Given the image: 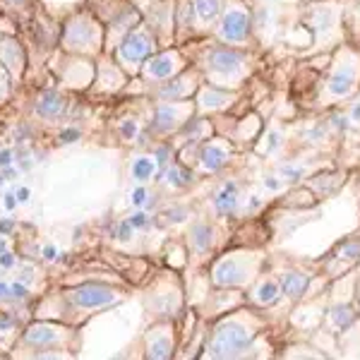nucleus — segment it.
Returning a JSON list of instances; mask_svg holds the SVG:
<instances>
[{"label":"nucleus","mask_w":360,"mask_h":360,"mask_svg":"<svg viewBox=\"0 0 360 360\" xmlns=\"http://www.w3.org/2000/svg\"><path fill=\"white\" fill-rule=\"evenodd\" d=\"M257 336V329L245 324L243 319L231 317L214 329L212 344H209V356L212 358H236L252 344Z\"/></svg>","instance_id":"obj_1"},{"label":"nucleus","mask_w":360,"mask_h":360,"mask_svg":"<svg viewBox=\"0 0 360 360\" xmlns=\"http://www.w3.org/2000/svg\"><path fill=\"white\" fill-rule=\"evenodd\" d=\"M245 56L233 49H214L207 56V72L217 84H236L245 75Z\"/></svg>","instance_id":"obj_2"},{"label":"nucleus","mask_w":360,"mask_h":360,"mask_svg":"<svg viewBox=\"0 0 360 360\" xmlns=\"http://www.w3.org/2000/svg\"><path fill=\"white\" fill-rule=\"evenodd\" d=\"M255 271V257H245V255L236 252L231 257L219 259L214 266V283L217 286H240L245 283Z\"/></svg>","instance_id":"obj_3"},{"label":"nucleus","mask_w":360,"mask_h":360,"mask_svg":"<svg viewBox=\"0 0 360 360\" xmlns=\"http://www.w3.org/2000/svg\"><path fill=\"white\" fill-rule=\"evenodd\" d=\"M358 82V58L356 56H344L336 63L332 77L327 82V96L329 98H346L353 94Z\"/></svg>","instance_id":"obj_4"},{"label":"nucleus","mask_w":360,"mask_h":360,"mask_svg":"<svg viewBox=\"0 0 360 360\" xmlns=\"http://www.w3.org/2000/svg\"><path fill=\"white\" fill-rule=\"evenodd\" d=\"M250 29H252V17L240 5H231L219 22V39L229 44H240L248 39Z\"/></svg>","instance_id":"obj_5"},{"label":"nucleus","mask_w":360,"mask_h":360,"mask_svg":"<svg viewBox=\"0 0 360 360\" xmlns=\"http://www.w3.org/2000/svg\"><path fill=\"white\" fill-rule=\"evenodd\" d=\"M68 298L72 305L84 307V310H96V307H106L113 305L120 300V295L108 286H101V283H84V286H77L72 291H68Z\"/></svg>","instance_id":"obj_6"},{"label":"nucleus","mask_w":360,"mask_h":360,"mask_svg":"<svg viewBox=\"0 0 360 360\" xmlns=\"http://www.w3.org/2000/svg\"><path fill=\"white\" fill-rule=\"evenodd\" d=\"M154 41L147 32L137 29V32H127L123 44L118 46V58L125 63V65H137V63L147 60L152 56Z\"/></svg>","instance_id":"obj_7"},{"label":"nucleus","mask_w":360,"mask_h":360,"mask_svg":"<svg viewBox=\"0 0 360 360\" xmlns=\"http://www.w3.org/2000/svg\"><path fill=\"white\" fill-rule=\"evenodd\" d=\"M65 44L70 49L77 51H89L98 44V29L94 22H89L86 17H77L68 25L65 32Z\"/></svg>","instance_id":"obj_8"},{"label":"nucleus","mask_w":360,"mask_h":360,"mask_svg":"<svg viewBox=\"0 0 360 360\" xmlns=\"http://www.w3.org/2000/svg\"><path fill=\"white\" fill-rule=\"evenodd\" d=\"M188 115H190V106L188 103H161L159 108H156V113H154V120H152V125H154V130L156 132H173V130H178L183 123H188Z\"/></svg>","instance_id":"obj_9"},{"label":"nucleus","mask_w":360,"mask_h":360,"mask_svg":"<svg viewBox=\"0 0 360 360\" xmlns=\"http://www.w3.org/2000/svg\"><path fill=\"white\" fill-rule=\"evenodd\" d=\"M180 65H183V58H180L176 51H166V53L149 58L147 65H144V77L147 79H168L178 72Z\"/></svg>","instance_id":"obj_10"},{"label":"nucleus","mask_w":360,"mask_h":360,"mask_svg":"<svg viewBox=\"0 0 360 360\" xmlns=\"http://www.w3.org/2000/svg\"><path fill=\"white\" fill-rule=\"evenodd\" d=\"M214 207L221 217H233L240 207V190H238V183L229 180L219 188V193L214 195Z\"/></svg>","instance_id":"obj_11"},{"label":"nucleus","mask_w":360,"mask_h":360,"mask_svg":"<svg viewBox=\"0 0 360 360\" xmlns=\"http://www.w3.org/2000/svg\"><path fill=\"white\" fill-rule=\"evenodd\" d=\"M25 341L29 346H39V348L56 346L63 341V329L51 327V324H32L25 332Z\"/></svg>","instance_id":"obj_12"},{"label":"nucleus","mask_w":360,"mask_h":360,"mask_svg":"<svg viewBox=\"0 0 360 360\" xmlns=\"http://www.w3.org/2000/svg\"><path fill=\"white\" fill-rule=\"evenodd\" d=\"M173 353V334L168 327H154L147 336V356L168 358Z\"/></svg>","instance_id":"obj_13"},{"label":"nucleus","mask_w":360,"mask_h":360,"mask_svg":"<svg viewBox=\"0 0 360 360\" xmlns=\"http://www.w3.org/2000/svg\"><path fill=\"white\" fill-rule=\"evenodd\" d=\"M226 161H229V149L221 147V144L209 142V144H205V147H202V152H200V166H202V171L217 173V171H221V168L226 166Z\"/></svg>","instance_id":"obj_14"},{"label":"nucleus","mask_w":360,"mask_h":360,"mask_svg":"<svg viewBox=\"0 0 360 360\" xmlns=\"http://www.w3.org/2000/svg\"><path fill=\"white\" fill-rule=\"evenodd\" d=\"M195 91V77H168V82H161L159 98L161 101H176Z\"/></svg>","instance_id":"obj_15"},{"label":"nucleus","mask_w":360,"mask_h":360,"mask_svg":"<svg viewBox=\"0 0 360 360\" xmlns=\"http://www.w3.org/2000/svg\"><path fill=\"white\" fill-rule=\"evenodd\" d=\"M236 98L233 91H224V89H217V86H207V89L200 91L197 96V106L202 111H219V108H226L231 101Z\"/></svg>","instance_id":"obj_16"},{"label":"nucleus","mask_w":360,"mask_h":360,"mask_svg":"<svg viewBox=\"0 0 360 360\" xmlns=\"http://www.w3.org/2000/svg\"><path fill=\"white\" fill-rule=\"evenodd\" d=\"M63 108H65V98H63L58 91H44L41 96H39L37 106H34V111L37 115H41V118H58V115L63 113Z\"/></svg>","instance_id":"obj_17"},{"label":"nucleus","mask_w":360,"mask_h":360,"mask_svg":"<svg viewBox=\"0 0 360 360\" xmlns=\"http://www.w3.org/2000/svg\"><path fill=\"white\" fill-rule=\"evenodd\" d=\"M307 283H310V276L303 271H286L281 276V293H286L291 300H298L307 291Z\"/></svg>","instance_id":"obj_18"},{"label":"nucleus","mask_w":360,"mask_h":360,"mask_svg":"<svg viewBox=\"0 0 360 360\" xmlns=\"http://www.w3.org/2000/svg\"><path fill=\"white\" fill-rule=\"evenodd\" d=\"M278 295H281V286H278L274 278H264V281H259L257 286H255L252 300H255V303H257L259 307H269V305H274V303H276Z\"/></svg>","instance_id":"obj_19"},{"label":"nucleus","mask_w":360,"mask_h":360,"mask_svg":"<svg viewBox=\"0 0 360 360\" xmlns=\"http://www.w3.org/2000/svg\"><path fill=\"white\" fill-rule=\"evenodd\" d=\"M22 60H25V58H22V51L15 39L0 37V65H5L8 70H20Z\"/></svg>","instance_id":"obj_20"},{"label":"nucleus","mask_w":360,"mask_h":360,"mask_svg":"<svg viewBox=\"0 0 360 360\" xmlns=\"http://www.w3.org/2000/svg\"><path fill=\"white\" fill-rule=\"evenodd\" d=\"M156 168H159V161L156 156H137L130 166V176L135 183H147L156 176Z\"/></svg>","instance_id":"obj_21"},{"label":"nucleus","mask_w":360,"mask_h":360,"mask_svg":"<svg viewBox=\"0 0 360 360\" xmlns=\"http://www.w3.org/2000/svg\"><path fill=\"white\" fill-rule=\"evenodd\" d=\"M212 243H214V231L209 224L200 221L190 229V245H193V250L197 255H205L207 250L212 248Z\"/></svg>","instance_id":"obj_22"},{"label":"nucleus","mask_w":360,"mask_h":360,"mask_svg":"<svg viewBox=\"0 0 360 360\" xmlns=\"http://www.w3.org/2000/svg\"><path fill=\"white\" fill-rule=\"evenodd\" d=\"M195 3V10H197V17L202 22H214L221 13V0H193Z\"/></svg>","instance_id":"obj_23"},{"label":"nucleus","mask_w":360,"mask_h":360,"mask_svg":"<svg viewBox=\"0 0 360 360\" xmlns=\"http://www.w3.org/2000/svg\"><path fill=\"white\" fill-rule=\"evenodd\" d=\"M164 180H166V185H171V188H188V185L193 183V176H190V171H185V168L168 166L164 173Z\"/></svg>","instance_id":"obj_24"},{"label":"nucleus","mask_w":360,"mask_h":360,"mask_svg":"<svg viewBox=\"0 0 360 360\" xmlns=\"http://www.w3.org/2000/svg\"><path fill=\"white\" fill-rule=\"evenodd\" d=\"M353 319H356V312H353L348 305H339V307H334V310H332V322H334L336 329H341V332L351 327Z\"/></svg>","instance_id":"obj_25"},{"label":"nucleus","mask_w":360,"mask_h":360,"mask_svg":"<svg viewBox=\"0 0 360 360\" xmlns=\"http://www.w3.org/2000/svg\"><path fill=\"white\" fill-rule=\"evenodd\" d=\"M303 166H293V164H283L278 166V178L283 180V183H295V180L303 178Z\"/></svg>","instance_id":"obj_26"},{"label":"nucleus","mask_w":360,"mask_h":360,"mask_svg":"<svg viewBox=\"0 0 360 360\" xmlns=\"http://www.w3.org/2000/svg\"><path fill=\"white\" fill-rule=\"evenodd\" d=\"M336 259H348V262H356L360 259V243H346L336 250Z\"/></svg>","instance_id":"obj_27"},{"label":"nucleus","mask_w":360,"mask_h":360,"mask_svg":"<svg viewBox=\"0 0 360 360\" xmlns=\"http://www.w3.org/2000/svg\"><path fill=\"white\" fill-rule=\"evenodd\" d=\"M207 130H209V127L202 123V120H188V125H185V137L193 139V142H195V139L205 137Z\"/></svg>","instance_id":"obj_28"},{"label":"nucleus","mask_w":360,"mask_h":360,"mask_svg":"<svg viewBox=\"0 0 360 360\" xmlns=\"http://www.w3.org/2000/svg\"><path fill=\"white\" fill-rule=\"evenodd\" d=\"M281 142H283V139H281V132H278V130H271L269 135H266V142L262 144V149H259V152H262V154H274L276 149L281 147Z\"/></svg>","instance_id":"obj_29"},{"label":"nucleus","mask_w":360,"mask_h":360,"mask_svg":"<svg viewBox=\"0 0 360 360\" xmlns=\"http://www.w3.org/2000/svg\"><path fill=\"white\" fill-rule=\"evenodd\" d=\"M149 197H152V195L147 193V188H137L135 193H132L130 202H132L135 207H152V205H154V200H149Z\"/></svg>","instance_id":"obj_30"},{"label":"nucleus","mask_w":360,"mask_h":360,"mask_svg":"<svg viewBox=\"0 0 360 360\" xmlns=\"http://www.w3.org/2000/svg\"><path fill=\"white\" fill-rule=\"evenodd\" d=\"M166 221L168 224H180V221H185V217H188V209L185 207H171V209H166Z\"/></svg>","instance_id":"obj_31"},{"label":"nucleus","mask_w":360,"mask_h":360,"mask_svg":"<svg viewBox=\"0 0 360 360\" xmlns=\"http://www.w3.org/2000/svg\"><path fill=\"white\" fill-rule=\"evenodd\" d=\"M132 233H135V226L130 224V219L123 221V224H118V229H115V238H118V240H123V243L130 240Z\"/></svg>","instance_id":"obj_32"},{"label":"nucleus","mask_w":360,"mask_h":360,"mask_svg":"<svg viewBox=\"0 0 360 360\" xmlns=\"http://www.w3.org/2000/svg\"><path fill=\"white\" fill-rule=\"evenodd\" d=\"M120 135H123V139H135L137 137V120L135 118L123 120V125H120Z\"/></svg>","instance_id":"obj_33"},{"label":"nucleus","mask_w":360,"mask_h":360,"mask_svg":"<svg viewBox=\"0 0 360 360\" xmlns=\"http://www.w3.org/2000/svg\"><path fill=\"white\" fill-rule=\"evenodd\" d=\"M27 295H29V288H27L22 281H17V283H13V286H10V295H8V298H13V300H25Z\"/></svg>","instance_id":"obj_34"},{"label":"nucleus","mask_w":360,"mask_h":360,"mask_svg":"<svg viewBox=\"0 0 360 360\" xmlns=\"http://www.w3.org/2000/svg\"><path fill=\"white\" fill-rule=\"evenodd\" d=\"M130 224L135 226V229H147V226H149V217L144 212H137V214H132V217H130Z\"/></svg>","instance_id":"obj_35"},{"label":"nucleus","mask_w":360,"mask_h":360,"mask_svg":"<svg viewBox=\"0 0 360 360\" xmlns=\"http://www.w3.org/2000/svg\"><path fill=\"white\" fill-rule=\"evenodd\" d=\"M8 91H10V77L5 72V65H0V98L8 96Z\"/></svg>","instance_id":"obj_36"},{"label":"nucleus","mask_w":360,"mask_h":360,"mask_svg":"<svg viewBox=\"0 0 360 360\" xmlns=\"http://www.w3.org/2000/svg\"><path fill=\"white\" fill-rule=\"evenodd\" d=\"M77 139H79V130H72V127H68V130L60 135V142H63V144L77 142Z\"/></svg>","instance_id":"obj_37"},{"label":"nucleus","mask_w":360,"mask_h":360,"mask_svg":"<svg viewBox=\"0 0 360 360\" xmlns=\"http://www.w3.org/2000/svg\"><path fill=\"white\" fill-rule=\"evenodd\" d=\"M264 185H266L269 190H281L286 183H283L281 178H276V176H266V178H264Z\"/></svg>","instance_id":"obj_38"},{"label":"nucleus","mask_w":360,"mask_h":360,"mask_svg":"<svg viewBox=\"0 0 360 360\" xmlns=\"http://www.w3.org/2000/svg\"><path fill=\"white\" fill-rule=\"evenodd\" d=\"M15 154L10 152V149H0V168H8L10 164H13Z\"/></svg>","instance_id":"obj_39"},{"label":"nucleus","mask_w":360,"mask_h":360,"mask_svg":"<svg viewBox=\"0 0 360 360\" xmlns=\"http://www.w3.org/2000/svg\"><path fill=\"white\" fill-rule=\"evenodd\" d=\"M0 266H5V269L15 266V255H10L8 250H5V252H0Z\"/></svg>","instance_id":"obj_40"},{"label":"nucleus","mask_w":360,"mask_h":360,"mask_svg":"<svg viewBox=\"0 0 360 360\" xmlns=\"http://www.w3.org/2000/svg\"><path fill=\"white\" fill-rule=\"evenodd\" d=\"M15 327V317L10 315H0V332H8V329Z\"/></svg>","instance_id":"obj_41"},{"label":"nucleus","mask_w":360,"mask_h":360,"mask_svg":"<svg viewBox=\"0 0 360 360\" xmlns=\"http://www.w3.org/2000/svg\"><path fill=\"white\" fill-rule=\"evenodd\" d=\"M17 202H20V200H17V195H15V193H8V195H5V209H8V212H13V209L17 207Z\"/></svg>","instance_id":"obj_42"},{"label":"nucleus","mask_w":360,"mask_h":360,"mask_svg":"<svg viewBox=\"0 0 360 360\" xmlns=\"http://www.w3.org/2000/svg\"><path fill=\"white\" fill-rule=\"evenodd\" d=\"M15 229V224L10 219H0V236H8Z\"/></svg>","instance_id":"obj_43"},{"label":"nucleus","mask_w":360,"mask_h":360,"mask_svg":"<svg viewBox=\"0 0 360 360\" xmlns=\"http://www.w3.org/2000/svg\"><path fill=\"white\" fill-rule=\"evenodd\" d=\"M348 118H351V123L360 125V101L356 103V106H353V111H351V115H348Z\"/></svg>","instance_id":"obj_44"},{"label":"nucleus","mask_w":360,"mask_h":360,"mask_svg":"<svg viewBox=\"0 0 360 360\" xmlns=\"http://www.w3.org/2000/svg\"><path fill=\"white\" fill-rule=\"evenodd\" d=\"M17 200L20 202H29V188H17Z\"/></svg>","instance_id":"obj_45"},{"label":"nucleus","mask_w":360,"mask_h":360,"mask_svg":"<svg viewBox=\"0 0 360 360\" xmlns=\"http://www.w3.org/2000/svg\"><path fill=\"white\" fill-rule=\"evenodd\" d=\"M44 257H46V259H56V257H58V250H56V248H46V250H44Z\"/></svg>","instance_id":"obj_46"},{"label":"nucleus","mask_w":360,"mask_h":360,"mask_svg":"<svg viewBox=\"0 0 360 360\" xmlns=\"http://www.w3.org/2000/svg\"><path fill=\"white\" fill-rule=\"evenodd\" d=\"M8 295H10V286H5V283L0 281V300L8 298Z\"/></svg>","instance_id":"obj_47"},{"label":"nucleus","mask_w":360,"mask_h":360,"mask_svg":"<svg viewBox=\"0 0 360 360\" xmlns=\"http://www.w3.org/2000/svg\"><path fill=\"white\" fill-rule=\"evenodd\" d=\"M5 178H8V176H5V173H0V188H3V183H5Z\"/></svg>","instance_id":"obj_48"},{"label":"nucleus","mask_w":360,"mask_h":360,"mask_svg":"<svg viewBox=\"0 0 360 360\" xmlns=\"http://www.w3.org/2000/svg\"><path fill=\"white\" fill-rule=\"evenodd\" d=\"M0 252H5V240L0 238Z\"/></svg>","instance_id":"obj_49"},{"label":"nucleus","mask_w":360,"mask_h":360,"mask_svg":"<svg viewBox=\"0 0 360 360\" xmlns=\"http://www.w3.org/2000/svg\"><path fill=\"white\" fill-rule=\"evenodd\" d=\"M15 3H20V0H15Z\"/></svg>","instance_id":"obj_50"}]
</instances>
